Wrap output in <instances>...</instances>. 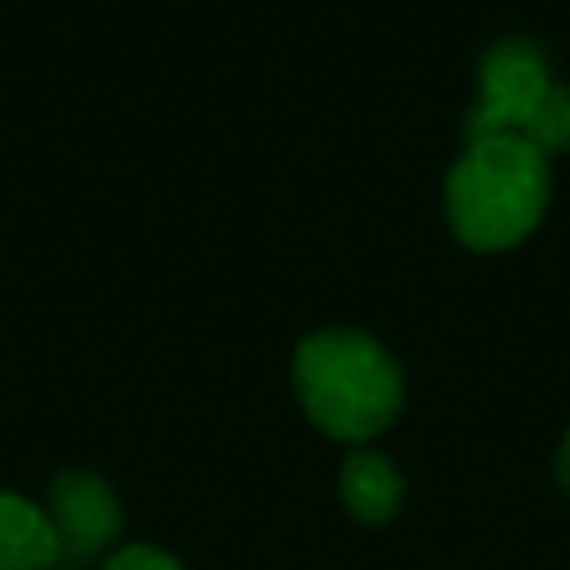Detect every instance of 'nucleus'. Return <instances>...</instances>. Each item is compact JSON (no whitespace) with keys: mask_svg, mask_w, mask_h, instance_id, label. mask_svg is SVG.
<instances>
[{"mask_svg":"<svg viewBox=\"0 0 570 570\" xmlns=\"http://www.w3.org/2000/svg\"><path fill=\"white\" fill-rule=\"evenodd\" d=\"M551 199L547 157L520 134L469 141L445 180V215L469 250L497 254L539 227Z\"/></svg>","mask_w":570,"mask_h":570,"instance_id":"obj_1","label":"nucleus"},{"mask_svg":"<svg viewBox=\"0 0 570 570\" xmlns=\"http://www.w3.org/2000/svg\"><path fill=\"white\" fill-rule=\"evenodd\" d=\"M294 383L309 422L336 442H367L403 411V372L380 341L352 328L313 333L294 352Z\"/></svg>","mask_w":570,"mask_h":570,"instance_id":"obj_2","label":"nucleus"},{"mask_svg":"<svg viewBox=\"0 0 570 570\" xmlns=\"http://www.w3.org/2000/svg\"><path fill=\"white\" fill-rule=\"evenodd\" d=\"M547 87H551V71L535 43L504 40L489 48V56L481 59V106L469 110L465 137L481 141V137L523 134Z\"/></svg>","mask_w":570,"mask_h":570,"instance_id":"obj_3","label":"nucleus"},{"mask_svg":"<svg viewBox=\"0 0 570 570\" xmlns=\"http://www.w3.org/2000/svg\"><path fill=\"white\" fill-rule=\"evenodd\" d=\"M51 528L67 562H90L118 539L121 508L95 473H59L51 484Z\"/></svg>","mask_w":570,"mask_h":570,"instance_id":"obj_4","label":"nucleus"},{"mask_svg":"<svg viewBox=\"0 0 570 570\" xmlns=\"http://www.w3.org/2000/svg\"><path fill=\"white\" fill-rule=\"evenodd\" d=\"M59 559L51 515L17 492H0V570H51Z\"/></svg>","mask_w":570,"mask_h":570,"instance_id":"obj_5","label":"nucleus"},{"mask_svg":"<svg viewBox=\"0 0 570 570\" xmlns=\"http://www.w3.org/2000/svg\"><path fill=\"white\" fill-rule=\"evenodd\" d=\"M341 497L364 523H383L403 504V476L383 453H352L341 469Z\"/></svg>","mask_w":570,"mask_h":570,"instance_id":"obj_6","label":"nucleus"},{"mask_svg":"<svg viewBox=\"0 0 570 570\" xmlns=\"http://www.w3.org/2000/svg\"><path fill=\"white\" fill-rule=\"evenodd\" d=\"M520 137H528L543 157H551V153H567L570 149V87L551 82L547 95L539 98L535 114L528 118V126H523Z\"/></svg>","mask_w":570,"mask_h":570,"instance_id":"obj_7","label":"nucleus"},{"mask_svg":"<svg viewBox=\"0 0 570 570\" xmlns=\"http://www.w3.org/2000/svg\"><path fill=\"white\" fill-rule=\"evenodd\" d=\"M106 570H184L173 554L157 551V547H121Z\"/></svg>","mask_w":570,"mask_h":570,"instance_id":"obj_8","label":"nucleus"},{"mask_svg":"<svg viewBox=\"0 0 570 570\" xmlns=\"http://www.w3.org/2000/svg\"><path fill=\"white\" fill-rule=\"evenodd\" d=\"M554 473H559V484L570 492V430H567V438H562V445H559V458H554Z\"/></svg>","mask_w":570,"mask_h":570,"instance_id":"obj_9","label":"nucleus"}]
</instances>
